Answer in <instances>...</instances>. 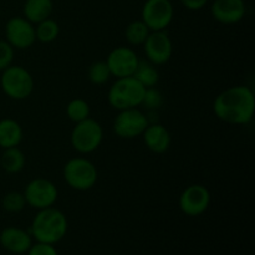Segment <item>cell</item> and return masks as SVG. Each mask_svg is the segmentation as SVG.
Segmentation results:
<instances>
[{"instance_id":"obj_1","label":"cell","mask_w":255,"mask_h":255,"mask_svg":"<svg viewBox=\"0 0 255 255\" xmlns=\"http://www.w3.org/2000/svg\"><path fill=\"white\" fill-rule=\"evenodd\" d=\"M213 111L221 121L227 124H249L255 111L254 91L246 85L229 87L216 97Z\"/></svg>"},{"instance_id":"obj_2","label":"cell","mask_w":255,"mask_h":255,"mask_svg":"<svg viewBox=\"0 0 255 255\" xmlns=\"http://www.w3.org/2000/svg\"><path fill=\"white\" fill-rule=\"evenodd\" d=\"M69 222L66 216L60 209L49 207L40 209L35 214L30 226V234L32 238L40 243L55 246L66 236Z\"/></svg>"},{"instance_id":"obj_3","label":"cell","mask_w":255,"mask_h":255,"mask_svg":"<svg viewBox=\"0 0 255 255\" xmlns=\"http://www.w3.org/2000/svg\"><path fill=\"white\" fill-rule=\"evenodd\" d=\"M146 87L139 84L133 76L117 79L110 87L109 104L117 111L134 109L142 105Z\"/></svg>"},{"instance_id":"obj_4","label":"cell","mask_w":255,"mask_h":255,"mask_svg":"<svg viewBox=\"0 0 255 255\" xmlns=\"http://www.w3.org/2000/svg\"><path fill=\"white\" fill-rule=\"evenodd\" d=\"M0 86L7 97L16 101L27 99L34 90V79L25 67L10 65L2 70Z\"/></svg>"},{"instance_id":"obj_5","label":"cell","mask_w":255,"mask_h":255,"mask_svg":"<svg viewBox=\"0 0 255 255\" xmlns=\"http://www.w3.org/2000/svg\"><path fill=\"white\" fill-rule=\"evenodd\" d=\"M97 169L91 161L82 157L71 158L64 166V179L72 189L89 191L96 184Z\"/></svg>"},{"instance_id":"obj_6","label":"cell","mask_w":255,"mask_h":255,"mask_svg":"<svg viewBox=\"0 0 255 255\" xmlns=\"http://www.w3.org/2000/svg\"><path fill=\"white\" fill-rule=\"evenodd\" d=\"M102 139H104L102 126L96 120L90 119V117H87L84 121L77 122L70 137L75 151L85 154L96 151L102 143Z\"/></svg>"},{"instance_id":"obj_7","label":"cell","mask_w":255,"mask_h":255,"mask_svg":"<svg viewBox=\"0 0 255 255\" xmlns=\"http://www.w3.org/2000/svg\"><path fill=\"white\" fill-rule=\"evenodd\" d=\"M149 120L137 107L122 110L119 112L114 121V132L117 137L124 139H132L142 136L147 128Z\"/></svg>"},{"instance_id":"obj_8","label":"cell","mask_w":255,"mask_h":255,"mask_svg":"<svg viewBox=\"0 0 255 255\" xmlns=\"http://www.w3.org/2000/svg\"><path fill=\"white\" fill-rule=\"evenodd\" d=\"M142 21L151 31L166 30L174 16L171 0H146L142 6Z\"/></svg>"},{"instance_id":"obj_9","label":"cell","mask_w":255,"mask_h":255,"mask_svg":"<svg viewBox=\"0 0 255 255\" xmlns=\"http://www.w3.org/2000/svg\"><path fill=\"white\" fill-rule=\"evenodd\" d=\"M57 196L59 192L56 186L46 178L32 179L24 189L26 204L37 211L54 206L55 202L57 201Z\"/></svg>"},{"instance_id":"obj_10","label":"cell","mask_w":255,"mask_h":255,"mask_svg":"<svg viewBox=\"0 0 255 255\" xmlns=\"http://www.w3.org/2000/svg\"><path fill=\"white\" fill-rule=\"evenodd\" d=\"M5 37L6 41L17 50L29 49L36 41L34 25L24 16H14L6 22Z\"/></svg>"},{"instance_id":"obj_11","label":"cell","mask_w":255,"mask_h":255,"mask_svg":"<svg viewBox=\"0 0 255 255\" xmlns=\"http://www.w3.org/2000/svg\"><path fill=\"white\" fill-rule=\"evenodd\" d=\"M143 50L147 60L153 65H163L169 61L173 52V45L166 30L149 32L143 42Z\"/></svg>"},{"instance_id":"obj_12","label":"cell","mask_w":255,"mask_h":255,"mask_svg":"<svg viewBox=\"0 0 255 255\" xmlns=\"http://www.w3.org/2000/svg\"><path fill=\"white\" fill-rule=\"evenodd\" d=\"M211 193L202 184H192L182 192L179 197V208L186 216L198 217L208 209Z\"/></svg>"},{"instance_id":"obj_13","label":"cell","mask_w":255,"mask_h":255,"mask_svg":"<svg viewBox=\"0 0 255 255\" xmlns=\"http://www.w3.org/2000/svg\"><path fill=\"white\" fill-rule=\"evenodd\" d=\"M138 62L139 59L136 52L126 46H119L112 50L106 60L110 72L117 79L133 76Z\"/></svg>"},{"instance_id":"obj_14","label":"cell","mask_w":255,"mask_h":255,"mask_svg":"<svg viewBox=\"0 0 255 255\" xmlns=\"http://www.w3.org/2000/svg\"><path fill=\"white\" fill-rule=\"evenodd\" d=\"M247 7L244 0H214L211 14L221 24L232 25L242 21L246 16Z\"/></svg>"},{"instance_id":"obj_15","label":"cell","mask_w":255,"mask_h":255,"mask_svg":"<svg viewBox=\"0 0 255 255\" xmlns=\"http://www.w3.org/2000/svg\"><path fill=\"white\" fill-rule=\"evenodd\" d=\"M0 246L11 254H25L32 246V237L19 227H6L0 232Z\"/></svg>"},{"instance_id":"obj_16","label":"cell","mask_w":255,"mask_h":255,"mask_svg":"<svg viewBox=\"0 0 255 255\" xmlns=\"http://www.w3.org/2000/svg\"><path fill=\"white\" fill-rule=\"evenodd\" d=\"M142 136L147 148L154 153H164L171 147V134L161 124H148Z\"/></svg>"},{"instance_id":"obj_17","label":"cell","mask_w":255,"mask_h":255,"mask_svg":"<svg viewBox=\"0 0 255 255\" xmlns=\"http://www.w3.org/2000/svg\"><path fill=\"white\" fill-rule=\"evenodd\" d=\"M22 141V127L12 119L0 120V147H17Z\"/></svg>"},{"instance_id":"obj_18","label":"cell","mask_w":255,"mask_h":255,"mask_svg":"<svg viewBox=\"0 0 255 255\" xmlns=\"http://www.w3.org/2000/svg\"><path fill=\"white\" fill-rule=\"evenodd\" d=\"M54 4L52 0H26L22 7L25 19L29 20L32 24L49 19L51 15Z\"/></svg>"},{"instance_id":"obj_19","label":"cell","mask_w":255,"mask_h":255,"mask_svg":"<svg viewBox=\"0 0 255 255\" xmlns=\"http://www.w3.org/2000/svg\"><path fill=\"white\" fill-rule=\"evenodd\" d=\"M2 169L7 173H19L24 169L25 163H26V158H25L24 152L17 147H10V148H5L1 154V159H0Z\"/></svg>"},{"instance_id":"obj_20","label":"cell","mask_w":255,"mask_h":255,"mask_svg":"<svg viewBox=\"0 0 255 255\" xmlns=\"http://www.w3.org/2000/svg\"><path fill=\"white\" fill-rule=\"evenodd\" d=\"M133 77L143 85L144 87H154L159 81V72L156 69V65L149 62L148 60H139L138 66H137L136 71H134Z\"/></svg>"},{"instance_id":"obj_21","label":"cell","mask_w":255,"mask_h":255,"mask_svg":"<svg viewBox=\"0 0 255 255\" xmlns=\"http://www.w3.org/2000/svg\"><path fill=\"white\" fill-rule=\"evenodd\" d=\"M151 30L147 27L142 20H136L127 25L126 30H125V36L128 44L133 45V46H138V45H143L146 39L148 37Z\"/></svg>"},{"instance_id":"obj_22","label":"cell","mask_w":255,"mask_h":255,"mask_svg":"<svg viewBox=\"0 0 255 255\" xmlns=\"http://www.w3.org/2000/svg\"><path fill=\"white\" fill-rule=\"evenodd\" d=\"M60 27L55 20L52 19H45L42 21L37 22V26L35 27V35H36V40L44 44H49L56 40L59 36Z\"/></svg>"},{"instance_id":"obj_23","label":"cell","mask_w":255,"mask_h":255,"mask_svg":"<svg viewBox=\"0 0 255 255\" xmlns=\"http://www.w3.org/2000/svg\"><path fill=\"white\" fill-rule=\"evenodd\" d=\"M66 115L72 122L77 124L90 117V105L82 99H74L67 104Z\"/></svg>"},{"instance_id":"obj_24","label":"cell","mask_w":255,"mask_h":255,"mask_svg":"<svg viewBox=\"0 0 255 255\" xmlns=\"http://www.w3.org/2000/svg\"><path fill=\"white\" fill-rule=\"evenodd\" d=\"M87 75H89V80L94 85L106 84V82L110 80V77L112 76L106 61L94 62V64L90 66Z\"/></svg>"},{"instance_id":"obj_25","label":"cell","mask_w":255,"mask_h":255,"mask_svg":"<svg viewBox=\"0 0 255 255\" xmlns=\"http://www.w3.org/2000/svg\"><path fill=\"white\" fill-rule=\"evenodd\" d=\"M1 206L4 211L9 212V213H19L26 206V201H25L24 193L20 192H9L2 197Z\"/></svg>"},{"instance_id":"obj_26","label":"cell","mask_w":255,"mask_h":255,"mask_svg":"<svg viewBox=\"0 0 255 255\" xmlns=\"http://www.w3.org/2000/svg\"><path fill=\"white\" fill-rule=\"evenodd\" d=\"M163 102V95L158 89H156V86L147 87L143 95V100H142V106L146 107L147 110H151V111H156L159 107H162Z\"/></svg>"},{"instance_id":"obj_27","label":"cell","mask_w":255,"mask_h":255,"mask_svg":"<svg viewBox=\"0 0 255 255\" xmlns=\"http://www.w3.org/2000/svg\"><path fill=\"white\" fill-rule=\"evenodd\" d=\"M12 60H14V47L6 40H0V71L9 67L12 64Z\"/></svg>"},{"instance_id":"obj_28","label":"cell","mask_w":255,"mask_h":255,"mask_svg":"<svg viewBox=\"0 0 255 255\" xmlns=\"http://www.w3.org/2000/svg\"><path fill=\"white\" fill-rule=\"evenodd\" d=\"M26 253L27 255H59L56 248L52 244L40 243V242L32 244Z\"/></svg>"},{"instance_id":"obj_29","label":"cell","mask_w":255,"mask_h":255,"mask_svg":"<svg viewBox=\"0 0 255 255\" xmlns=\"http://www.w3.org/2000/svg\"><path fill=\"white\" fill-rule=\"evenodd\" d=\"M181 2L186 9L197 11V10L203 9L207 2H208V0H181Z\"/></svg>"}]
</instances>
